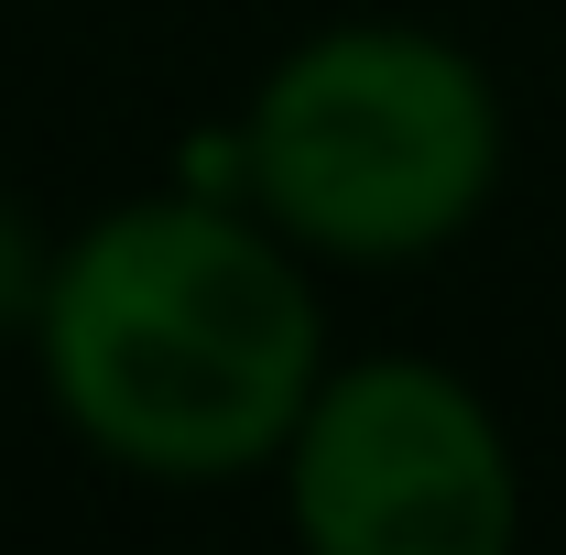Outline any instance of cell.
Returning <instances> with one entry per match:
<instances>
[{
    "label": "cell",
    "instance_id": "cell-2",
    "mask_svg": "<svg viewBox=\"0 0 566 555\" xmlns=\"http://www.w3.org/2000/svg\"><path fill=\"white\" fill-rule=\"evenodd\" d=\"M240 186L305 262L392 273L447 251L501 186V98L424 22L305 33L240 132Z\"/></svg>",
    "mask_w": 566,
    "mask_h": 555
},
{
    "label": "cell",
    "instance_id": "cell-4",
    "mask_svg": "<svg viewBox=\"0 0 566 555\" xmlns=\"http://www.w3.org/2000/svg\"><path fill=\"white\" fill-rule=\"evenodd\" d=\"M44 283H55V240L33 229V208L0 186V348L33 338V316H44Z\"/></svg>",
    "mask_w": 566,
    "mask_h": 555
},
{
    "label": "cell",
    "instance_id": "cell-1",
    "mask_svg": "<svg viewBox=\"0 0 566 555\" xmlns=\"http://www.w3.org/2000/svg\"><path fill=\"white\" fill-rule=\"evenodd\" d=\"M33 370L55 392L66 436L142 480H240L283 458L294 415L327 381V316L305 251L251 208L208 197H142L87 218L44 316Z\"/></svg>",
    "mask_w": 566,
    "mask_h": 555
},
{
    "label": "cell",
    "instance_id": "cell-3",
    "mask_svg": "<svg viewBox=\"0 0 566 555\" xmlns=\"http://www.w3.org/2000/svg\"><path fill=\"white\" fill-rule=\"evenodd\" d=\"M283 523L305 555H512L523 469L458 370L349 359L283 436Z\"/></svg>",
    "mask_w": 566,
    "mask_h": 555
}]
</instances>
